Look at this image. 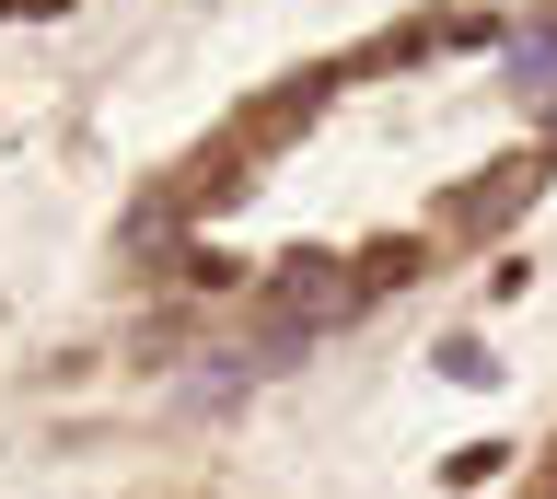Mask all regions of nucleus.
<instances>
[{
  "label": "nucleus",
  "mask_w": 557,
  "mask_h": 499,
  "mask_svg": "<svg viewBox=\"0 0 557 499\" xmlns=\"http://www.w3.org/2000/svg\"><path fill=\"white\" fill-rule=\"evenodd\" d=\"M557 175V151H522V163H499V175L476 186V198H453V221H465V233H499V221L522 210V198H534V186Z\"/></svg>",
  "instance_id": "f257e3e1"
},
{
  "label": "nucleus",
  "mask_w": 557,
  "mask_h": 499,
  "mask_svg": "<svg viewBox=\"0 0 557 499\" xmlns=\"http://www.w3.org/2000/svg\"><path fill=\"white\" fill-rule=\"evenodd\" d=\"M534 499H557V464H546V476H534Z\"/></svg>",
  "instance_id": "f03ea898"
}]
</instances>
